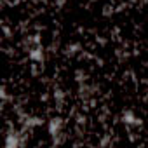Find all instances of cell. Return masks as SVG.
Instances as JSON below:
<instances>
[{"mask_svg": "<svg viewBox=\"0 0 148 148\" xmlns=\"http://www.w3.org/2000/svg\"><path fill=\"white\" fill-rule=\"evenodd\" d=\"M28 56H30V59L35 61V63H44V49H42V45H40V44H38V45L35 44V45L30 49Z\"/></svg>", "mask_w": 148, "mask_h": 148, "instance_id": "cell-3", "label": "cell"}, {"mask_svg": "<svg viewBox=\"0 0 148 148\" xmlns=\"http://www.w3.org/2000/svg\"><path fill=\"white\" fill-rule=\"evenodd\" d=\"M54 98H56V99L61 103V101L64 99V94H63V91H61V89H56V91H54Z\"/></svg>", "mask_w": 148, "mask_h": 148, "instance_id": "cell-7", "label": "cell"}, {"mask_svg": "<svg viewBox=\"0 0 148 148\" xmlns=\"http://www.w3.org/2000/svg\"><path fill=\"white\" fill-rule=\"evenodd\" d=\"M122 122H124L125 125H139V124H141V120L136 117V113H134L132 110H125V112L122 113Z\"/></svg>", "mask_w": 148, "mask_h": 148, "instance_id": "cell-4", "label": "cell"}, {"mask_svg": "<svg viewBox=\"0 0 148 148\" xmlns=\"http://www.w3.org/2000/svg\"><path fill=\"white\" fill-rule=\"evenodd\" d=\"M42 124V119H38V117H28L26 120H25V125L30 129V127H37V125H40Z\"/></svg>", "mask_w": 148, "mask_h": 148, "instance_id": "cell-5", "label": "cell"}, {"mask_svg": "<svg viewBox=\"0 0 148 148\" xmlns=\"http://www.w3.org/2000/svg\"><path fill=\"white\" fill-rule=\"evenodd\" d=\"M79 49H80V45L79 44H71V45H68V54H77L79 52Z\"/></svg>", "mask_w": 148, "mask_h": 148, "instance_id": "cell-6", "label": "cell"}, {"mask_svg": "<svg viewBox=\"0 0 148 148\" xmlns=\"http://www.w3.org/2000/svg\"><path fill=\"white\" fill-rule=\"evenodd\" d=\"M47 132L51 138H58L63 134V119L61 117H54L47 122Z\"/></svg>", "mask_w": 148, "mask_h": 148, "instance_id": "cell-2", "label": "cell"}, {"mask_svg": "<svg viewBox=\"0 0 148 148\" xmlns=\"http://www.w3.org/2000/svg\"><path fill=\"white\" fill-rule=\"evenodd\" d=\"M42 2H44V0H42Z\"/></svg>", "mask_w": 148, "mask_h": 148, "instance_id": "cell-9", "label": "cell"}, {"mask_svg": "<svg viewBox=\"0 0 148 148\" xmlns=\"http://www.w3.org/2000/svg\"><path fill=\"white\" fill-rule=\"evenodd\" d=\"M64 2H66V0H56V5H58V7H63Z\"/></svg>", "mask_w": 148, "mask_h": 148, "instance_id": "cell-8", "label": "cell"}, {"mask_svg": "<svg viewBox=\"0 0 148 148\" xmlns=\"http://www.w3.org/2000/svg\"><path fill=\"white\" fill-rule=\"evenodd\" d=\"M4 145H5V148H19V146H23V145H25V141H23L21 132H18V131H14V129L7 131Z\"/></svg>", "mask_w": 148, "mask_h": 148, "instance_id": "cell-1", "label": "cell"}]
</instances>
